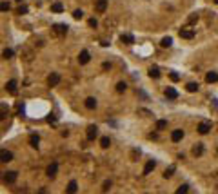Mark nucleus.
Returning a JSON list of instances; mask_svg holds the SVG:
<instances>
[{"label":"nucleus","instance_id":"f257e3e1","mask_svg":"<svg viewBox=\"0 0 218 194\" xmlns=\"http://www.w3.org/2000/svg\"><path fill=\"white\" fill-rule=\"evenodd\" d=\"M16 178H18V172H16V170H7V172H4V176H2L4 183H7V185L15 183V181H16Z\"/></svg>","mask_w":218,"mask_h":194},{"label":"nucleus","instance_id":"f03ea898","mask_svg":"<svg viewBox=\"0 0 218 194\" xmlns=\"http://www.w3.org/2000/svg\"><path fill=\"white\" fill-rule=\"evenodd\" d=\"M65 33H67V26L65 24H55L53 26V35L55 36H64Z\"/></svg>","mask_w":218,"mask_h":194},{"label":"nucleus","instance_id":"7ed1b4c3","mask_svg":"<svg viewBox=\"0 0 218 194\" xmlns=\"http://www.w3.org/2000/svg\"><path fill=\"white\" fill-rule=\"evenodd\" d=\"M11 160H13V153H11V150H7V149L0 150V162H2V163H9Z\"/></svg>","mask_w":218,"mask_h":194},{"label":"nucleus","instance_id":"20e7f679","mask_svg":"<svg viewBox=\"0 0 218 194\" xmlns=\"http://www.w3.org/2000/svg\"><path fill=\"white\" fill-rule=\"evenodd\" d=\"M58 83H60V75L58 73H51L47 76V85L49 87H55V85H58Z\"/></svg>","mask_w":218,"mask_h":194},{"label":"nucleus","instance_id":"39448f33","mask_svg":"<svg viewBox=\"0 0 218 194\" xmlns=\"http://www.w3.org/2000/svg\"><path fill=\"white\" fill-rule=\"evenodd\" d=\"M85 136H87V140H95V138L98 136V127H96V125H89V127H87Z\"/></svg>","mask_w":218,"mask_h":194},{"label":"nucleus","instance_id":"423d86ee","mask_svg":"<svg viewBox=\"0 0 218 194\" xmlns=\"http://www.w3.org/2000/svg\"><path fill=\"white\" fill-rule=\"evenodd\" d=\"M56 170H58V163H51V165H47V169H46V174L49 176V178H55L56 176Z\"/></svg>","mask_w":218,"mask_h":194},{"label":"nucleus","instance_id":"0eeeda50","mask_svg":"<svg viewBox=\"0 0 218 194\" xmlns=\"http://www.w3.org/2000/svg\"><path fill=\"white\" fill-rule=\"evenodd\" d=\"M105 9H107V0H96L95 11L96 13H105Z\"/></svg>","mask_w":218,"mask_h":194},{"label":"nucleus","instance_id":"6e6552de","mask_svg":"<svg viewBox=\"0 0 218 194\" xmlns=\"http://www.w3.org/2000/svg\"><path fill=\"white\" fill-rule=\"evenodd\" d=\"M155 167H156V162H155V160H149V162L145 163V167H144V176L151 174V172L155 170Z\"/></svg>","mask_w":218,"mask_h":194},{"label":"nucleus","instance_id":"1a4fd4ad","mask_svg":"<svg viewBox=\"0 0 218 194\" xmlns=\"http://www.w3.org/2000/svg\"><path fill=\"white\" fill-rule=\"evenodd\" d=\"M200 134H207L209 131H211V123L209 122H202V123H198V129H196Z\"/></svg>","mask_w":218,"mask_h":194},{"label":"nucleus","instance_id":"9d476101","mask_svg":"<svg viewBox=\"0 0 218 194\" xmlns=\"http://www.w3.org/2000/svg\"><path fill=\"white\" fill-rule=\"evenodd\" d=\"M184 138V131H182V129H174V131L171 133V140L173 142H180Z\"/></svg>","mask_w":218,"mask_h":194},{"label":"nucleus","instance_id":"9b49d317","mask_svg":"<svg viewBox=\"0 0 218 194\" xmlns=\"http://www.w3.org/2000/svg\"><path fill=\"white\" fill-rule=\"evenodd\" d=\"M164 94H165L169 100H176V98H178V93H176V89H173V87H167V89L164 91Z\"/></svg>","mask_w":218,"mask_h":194},{"label":"nucleus","instance_id":"f8f14e48","mask_svg":"<svg viewBox=\"0 0 218 194\" xmlns=\"http://www.w3.org/2000/svg\"><path fill=\"white\" fill-rule=\"evenodd\" d=\"M180 38H185V40H191L193 36H194V31L193 29H180Z\"/></svg>","mask_w":218,"mask_h":194},{"label":"nucleus","instance_id":"ddd939ff","mask_svg":"<svg viewBox=\"0 0 218 194\" xmlns=\"http://www.w3.org/2000/svg\"><path fill=\"white\" fill-rule=\"evenodd\" d=\"M91 60V55H89V51H82L80 55H78V62L80 63H87Z\"/></svg>","mask_w":218,"mask_h":194},{"label":"nucleus","instance_id":"4468645a","mask_svg":"<svg viewBox=\"0 0 218 194\" xmlns=\"http://www.w3.org/2000/svg\"><path fill=\"white\" fill-rule=\"evenodd\" d=\"M6 89L9 91V94H16V80H9L6 83Z\"/></svg>","mask_w":218,"mask_h":194},{"label":"nucleus","instance_id":"2eb2a0df","mask_svg":"<svg viewBox=\"0 0 218 194\" xmlns=\"http://www.w3.org/2000/svg\"><path fill=\"white\" fill-rule=\"evenodd\" d=\"M205 82H207V83H214V82H218V73H214V71L207 73V75H205Z\"/></svg>","mask_w":218,"mask_h":194},{"label":"nucleus","instance_id":"dca6fc26","mask_svg":"<svg viewBox=\"0 0 218 194\" xmlns=\"http://www.w3.org/2000/svg\"><path fill=\"white\" fill-rule=\"evenodd\" d=\"M120 40L124 42V44H127V46H131V44H135V38H133V35H127V33H124V35L120 36Z\"/></svg>","mask_w":218,"mask_h":194},{"label":"nucleus","instance_id":"f3484780","mask_svg":"<svg viewBox=\"0 0 218 194\" xmlns=\"http://www.w3.org/2000/svg\"><path fill=\"white\" fill-rule=\"evenodd\" d=\"M204 154V145L202 143H196L193 147V156H202Z\"/></svg>","mask_w":218,"mask_h":194},{"label":"nucleus","instance_id":"a211bd4d","mask_svg":"<svg viewBox=\"0 0 218 194\" xmlns=\"http://www.w3.org/2000/svg\"><path fill=\"white\" fill-rule=\"evenodd\" d=\"M84 105L87 107V109H95V107H96V100H95L93 96H89V98H85V102H84Z\"/></svg>","mask_w":218,"mask_h":194},{"label":"nucleus","instance_id":"6ab92c4d","mask_svg":"<svg viewBox=\"0 0 218 194\" xmlns=\"http://www.w3.org/2000/svg\"><path fill=\"white\" fill-rule=\"evenodd\" d=\"M51 11L53 13H62L64 11V4L62 2H53L51 4Z\"/></svg>","mask_w":218,"mask_h":194},{"label":"nucleus","instance_id":"aec40b11","mask_svg":"<svg viewBox=\"0 0 218 194\" xmlns=\"http://www.w3.org/2000/svg\"><path fill=\"white\" fill-rule=\"evenodd\" d=\"M38 143H40V136H38V134H31V136H29V145L36 149Z\"/></svg>","mask_w":218,"mask_h":194},{"label":"nucleus","instance_id":"412c9836","mask_svg":"<svg viewBox=\"0 0 218 194\" xmlns=\"http://www.w3.org/2000/svg\"><path fill=\"white\" fill-rule=\"evenodd\" d=\"M198 87H200V85H198V83H194V82H189V83L185 85V89H187L189 93H196V91H198Z\"/></svg>","mask_w":218,"mask_h":194},{"label":"nucleus","instance_id":"4be33fe9","mask_svg":"<svg viewBox=\"0 0 218 194\" xmlns=\"http://www.w3.org/2000/svg\"><path fill=\"white\" fill-rule=\"evenodd\" d=\"M76 189H78L76 181H75V180L69 181V185H67V194H76Z\"/></svg>","mask_w":218,"mask_h":194},{"label":"nucleus","instance_id":"5701e85b","mask_svg":"<svg viewBox=\"0 0 218 194\" xmlns=\"http://www.w3.org/2000/svg\"><path fill=\"white\" fill-rule=\"evenodd\" d=\"M160 46H162V47H171V46H173V38H171V36H165V38H162Z\"/></svg>","mask_w":218,"mask_h":194},{"label":"nucleus","instance_id":"b1692460","mask_svg":"<svg viewBox=\"0 0 218 194\" xmlns=\"http://www.w3.org/2000/svg\"><path fill=\"white\" fill-rule=\"evenodd\" d=\"M149 76H151V78H158V76H160V69H158V67H151V69H149Z\"/></svg>","mask_w":218,"mask_h":194},{"label":"nucleus","instance_id":"393cba45","mask_svg":"<svg viewBox=\"0 0 218 194\" xmlns=\"http://www.w3.org/2000/svg\"><path fill=\"white\" fill-rule=\"evenodd\" d=\"M165 127H167V120H158L156 122V131H164Z\"/></svg>","mask_w":218,"mask_h":194},{"label":"nucleus","instance_id":"a878e982","mask_svg":"<svg viewBox=\"0 0 218 194\" xmlns=\"http://www.w3.org/2000/svg\"><path fill=\"white\" fill-rule=\"evenodd\" d=\"M100 145H102V149H107L109 145H111V140H109L107 136H104V138H100Z\"/></svg>","mask_w":218,"mask_h":194},{"label":"nucleus","instance_id":"bb28decb","mask_svg":"<svg viewBox=\"0 0 218 194\" xmlns=\"http://www.w3.org/2000/svg\"><path fill=\"white\" fill-rule=\"evenodd\" d=\"M125 89H127L125 82H118V83H116V93H124Z\"/></svg>","mask_w":218,"mask_h":194},{"label":"nucleus","instance_id":"cd10ccee","mask_svg":"<svg viewBox=\"0 0 218 194\" xmlns=\"http://www.w3.org/2000/svg\"><path fill=\"white\" fill-rule=\"evenodd\" d=\"M173 172H174V165H171L169 169H165V172H164V178H171V176H173Z\"/></svg>","mask_w":218,"mask_h":194},{"label":"nucleus","instance_id":"c85d7f7f","mask_svg":"<svg viewBox=\"0 0 218 194\" xmlns=\"http://www.w3.org/2000/svg\"><path fill=\"white\" fill-rule=\"evenodd\" d=\"M82 16H84V13H82V9H75V11H73V18H75V20H80Z\"/></svg>","mask_w":218,"mask_h":194},{"label":"nucleus","instance_id":"c756f323","mask_svg":"<svg viewBox=\"0 0 218 194\" xmlns=\"http://www.w3.org/2000/svg\"><path fill=\"white\" fill-rule=\"evenodd\" d=\"M187 190H189V187H187V185H180V187H178V190H176V194H187Z\"/></svg>","mask_w":218,"mask_h":194},{"label":"nucleus","instance_id":"7c9ffc66","mask_svg":"<svg viewBox=\"0 0 218 194\" xmlns=\"http://www.w3.org/2000/svg\"><path fill=\"white\" fill-rule=\"evenodd\" d=\"M2 56L7 60V58H11L13 56V49H4V53H2Z\"/></svg>","mask_w":218,"mask_h":194},{"label":"nucleus","instance_id":"2f4dec72","mask_svg":"<svg viewBox=\"0 0 218 194\" xmlns=\"http://www.w3.org/2000/svg\"><path fill=\"white\" fill-rule=\"evenodd\" d=\"M196 20H198V15H191V16L187 18V22H189V24H194Z\"/></svg>","mask_w":218,"mask_h":194},{"label":"nucleus","instance_id":"473e14b6","mask_svg":"<svg viewBox=\"0 0 218 194\" xmlns=\"http://www.w3.org/2000/svg\"><path fill=\"white\" fill-rule=\"evenodd\" d=\"M16 13H18V15H24V13H27V6H20Z\"/></svg>","mask_w":218,"mask_h":194},{"label":"nucleus","instance_id":"72a5a7b5","mask_svg":"<svg viewBox=\"0 0 218 194\" xmlns=\"http://www.w3.org/2000/svg\"><path fill=\"white\" fill-rule=\"evenodd\" d=\"M169 78H171L173 82H178V80H180V75H176V73H171V75H169Z\"/></svg>","mask_w":218,"mask_h":194},{"label":"nucleus","instance_id":"f704fd0d","mask_svg":"<svg viewBox=\"0 0 218 194\" xmlns=\"http://www.w3.org/2000/svg\"><path fill=\"white\" fill-rule=\"evenodd\" d=\"M0 9H2V11H9V4L7 2H2V4H0Z\"/></svg>","mask_w":218,"mask_h":194},{"label":"nucleus","instance_id":"c9c22d12","mask_svg":"<svg viewBox=\"0 0 218 194\" xmlns=\"http://www.w3.org/2000/svg\"><path fill=\"white\" fill-rule=\"evenodd\" d=\"M47 122H49V123H56V116H55V114H49V116H47Z\"/></svg>","mask_w":218,"mask_h":194},{"label":"nucleus","instance_id":"e433bc0d","mask_svg":"<svg viewBox=\"0 0 218 194\" xmlns=\"http://www.w3.org/2000/svg\"><path fill=\"white\" fill-rule=\"evenodd\" d=\"M102 187H104V190H109V187H111V181H109V180H105Z\"/></svg>","mask_w":218,"mask_h":194},{"label":"nucleus","instance_id":"4c0bfd02","mask_svg":"<svg viewBox=\"0 0 218 194\" xmlns=\"http://www.w3.org/2000/svg\"><path fill=\"white\" fill-rule=\"evenodd\" d=\"M89 26H91V27H96V26H98V22H96L95 18H91V20H89Z\"/></svg>","mask_w":218,"mask_h":194},{"label":"nucleus","instance_id":"58836bf2","mask_svg":"<svg viewBox=\"0 0 218 194\" xmlns=\"http://www.w3.org/2000/svg\"><path fill=\"white\" fill-rule=\"evenodd\" d=\"M102 69H111V63H107V62H105L104 66H102Z\"/></svg>","mask_w":218,"mask_h":194},{"label":"nucleus","instance_id":"ea45409f","mask_svg":"<svg viewBox=\"0 0 218 194\" xmlns=\"http://www.w3.org/2000/svg\"><path fill=\"white\" fill-rule=\"evenodd\" d=\"M214 2H216V4H218V0H214Z\"/></svg>","mask_w":218,"mask_h":194}]
</instances>
